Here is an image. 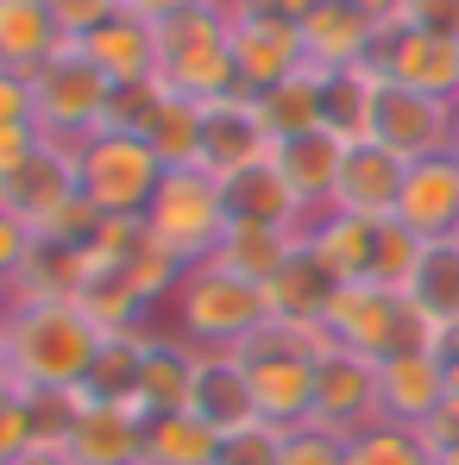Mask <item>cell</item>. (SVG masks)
<instances>
[{"mask_svg": "<svg viewBox=\"0 0 459 465\" xmlns=\"http://www.w3.org/2000/svg\"><path fill=\"white\" fill-rule=\"evenodd\" d=\"M183 258L139 221H107V232L88 245V277H82V309L101 321V333L120 327H152V309H170L183 283Z\"/></svg>", "mask_w": 459, "mask_h": 465, "instance_id": "6da1fadb", "label": "cell"}, {"mask_svg": "<svg viewBox=\"0 0 459 465\" xmlns=\"http://www.w3.org/2000/svg\"><path fill=\"white\" fill-rule=\"evenodd\" d=\"M101 340H107L101 321L82 302H19L0 359L25 396H76L95 371Z\"/></svg>", "mask_w": 459, "mask_h": 465, "instance_id": "7a4b0ae2", "label": "cell"}, {"mask_svg": "<svg viewBox=\"0 0 459 465\" xmlns=\"http://www.w3.org/2000/svg\"><path fill=\"white\" fill-rule=\"evenodd\" d=\"M327 327H308V321H264L233 359L245 365V384L258 396V415L277 421V428H303L314 415V371H321V352H327Z\"/></svg>", "mask_w": 459, "mask_h": 465, "instance_id": "3957f363", "label": "cell"}, {"mask_svg": "<svg viewBox=\"0 0 459 465\" xmlns=\"http://www.w3.org/2000/svg\"><path fill=\"white\" fill-rule=\"evenodd\" d=\"M264 321H271L264 283L239 277L221 258L189 264L183 283H176V296H170V327H176L189 346H202V352H239Z\"/></svg>", "mask_w": 459, "mask_h": 465, "instance_id": "277c9868", "label": "cell"}, {"mask_svg": "<svg viewBox=\"0 0 459 465\" xmlns=\"http://www.w3.org/2000/svg\"><path fill=\"white\" fill-rule=\"evenodd\" d=\"M157 32V88L164 94H189V101H221V94H239V70H233V32L227 13L215 0L176 13L152 25Z\"/></svg>", "mask_w": 459, "mask_h": 465, "instance_id": "5b68a950", "label": "cell"}, {"mask_svg": "<svg viewBox=\"0 0 459 465\" xmlns=\"http://www.w3.org/2000/svg\"><path fill=\"white\" fill-rule=\"evenodd\" d=\"M327 340L346 346V352H365V359H396V352H422L434 346V321L415 309L403 290L390 283H340L334 302L321 314Z\"/></svg>", "mask_w": 459, "mask_h": 465, "instance_id": "8992f818", "label": "cell"}, {"mask_svg": "<svg viewBox=\"0 0 459 465\" xmlns=\"http://www.w3.org/2000/svg\"><path fill=\"white\" fill-rule=\"evenodd\" d=\"M157 183H164V163L145 145V133H88L76 145V189L107 221H139Z\"/></svg>", "mask_w": 459, "mask_h": 465, "instance_id": "52a82bcc", "label": "cell"}, {"mask_svg": "<svg viewBox=\"0 0 459 465\" xmlns=\"http://www.w3.org/2000/svg\"><path fill=\"white\" fill-rule=\"evenodd\" d=\"M145 227H152L183 264H202V258L221 252V239H227V227H233L227 195H221V183H215L208 170H164L152 208H145Z\"/></svg>", "mask_w": 459, "mask_h": 465, "instance_id": "ba28073f", "label": "cell"}, {"mask_svg": "<svg viewBox=\"0 0 459 465\" xmlns=\"http://www.w3.org/2000/svg\"><path fill=\"white\" fill-rule=\"evenodd\" d=\"M107 94H114V82L101 76L76 45H64L57 57H45V64L32 70V120H38L45 139L82 145L88 133H101Z\"/></svg>", "mask_w": 459, "mask_h": 465, "instance_id": "9c48e42d", "label": "cell"}, {"mask_svg": "<svg viewBox=\"0 0 459 465\" xmlns=\"http://www.w3.org/2000/svg\"><path fill=\"white\" fill-rule=\"evenodd\" d=\"M233 32V70H239V94H264L271 82L296 76L308 57H303V32L296 19L277 6V0H258L245 13L227 19Z\"/></svg>", "mask_w": 459, "mask_h": 465, "instance_id": "30bf717a", "label": "cell"}, {"mask_svg": "<svg viewBox=\"0 0 459 465\" xmlns=\"http://www.w3.org/2000/svg\"><path fill=\"white\" fill-rule=\"evenodd\" d=\"M365 64H372L384 82H403V88L459 101V38L422 32V25H409V19H390V25H378V45H372Z\"/></svg>", "mask_w": 459, "mask_h": 465, "instance_id": "8fae6325", "label": "cell"}, {"mask_svg": "<svg viewBox=\"0 0 459 465\" xmlns=\"http://www.w3.org/2000/svg\"><path fill=\"white\" fill-rule=\"evenodd\" d=\"M372 139L390 145L396 157L422 163V157H441L454 145V101L441 94H422V88H403V82L378 76V101H372Z\"/></svg>", "mask_w": 459, "mask_h": 465, "instance_id": "7c38bea8", "label": "cell"}, {"mask_svg": "<svg viewBox=\"0 0 459 465\" xmlns=\"http://www.w3.org/2000/svg\"><path fill=\"white\" fill-rule=\"evenodd\" d=\"M308 421L327 428V434H340V440H353L372 421H384L378 415V359L346 352V346H327L321 352V371H314V415Z\"/></svg>", "mask_w": 459, "mask_h": 465, "instance_id": "4fadbf2b", "label": "cell"}, {"mask_svg": "<svg viewBox=\"0 0 459 465\" xmlns=\"http://www.w3.org/2000/svg\"><path fill=\"white\" fill-rule=\"evenodd\" d=\"M76 195V145H57V139H45L13 176H0V208L19 214L32 232H45Z\"/></svg>", "mask_w": 459, "mask_h": 465, "instance_id": "5bb4252c", "label": "cell"}, {"mask_svg": "<svg viewBox=\"0 0 459 465\" xmlns=\"http://www.w3.org/2000/svg\"><path fill=\"white\" fill-rule=\"evenodd\" d=\"M70 465H145V415L126 402H95L76 390V415L64 434Z\"/></svg>", "mask_w": 459, "mask_h": 465, "instance_id": "9a60e30c", "label": "cell"}, {"mask_svg": "<svg viewBox=\"0 0 459 465\" xmlns=\"http://www.w3.org/2000/svg\"><path fill=\"white\" fill-rule=\"evenodd\" d=\"M403 176H409V157H396L390 145H378V139H353V145H346V163H340L334 214H353V221H396Z\"/></svg>", "mask_w": 459, "mask_h": 465, "instance_id": "2e32d148", "label": "cell"}, {"mask_svg": "<svg viewBox=\"0 0 459 465\" xmlns=\"http://www.w3.org/2000/svg\"><path fill=\"white\" fill-rule=\"evenodd\" d=\"M346 145H353V139H340V133H327V126H321V133H296V139H277V145H271V163H277L284 189L296 195L303 221H314V214H327V208H334Z\"/></svg>", "mask_w": 459, "mask_h": 465, "instance_id": "e0dca14e", "label": "cell"}, {"mask_svg": "<svg viewBox=\"0 0 459 465\" xmlns=\"http://www.w3.org/2000/svg\"><path fill=\"white\" fill-rule=\"evenodd\" d=\"M264 157H271V133H264L252 94H221V101L202 107V163L195 170H208L215 183H227L233 170L264 163Z\"/></svg>", "mask_w": 459, "mask_h": 465, "instance_id": "ac0fdd59", "label": "cell"}, {"mask_svg": "<svg viewBox=\"0 0 459 465\" xmlns=\"http://www.w3.org/2000/svg\"><path fill=\"white\" fill-rule=\"evenodd\" d=\"M396 221L415 232V239H459V157L454 152L409 163Z\"/></svg>", "mask_w": 459, "mask_h": 465, "instance_id": "d6986e66", "label": "cell"}, {"mask_svg": "<svg viewBox=\"0 0 459 465\" xmlns=\"http://www.w3.org/2000/svg\"><path fill=\"white\" fill-rule=\"evenodd\" d=\"M195 365H202V346H189L176 327H152V333H145V371H139L133 409H139L145 421L189 409V396H195Z\"/></svg>", "mask_w": 459, "mask_h": 465, "instance_id": "ffe728a7", "label": "cell"}, {"mask_svg": "<svg viewBox=\"0 0 459 465\" xmlns=\"http://www.w3.org/2000/svg\"><path fill=\"white\" fill-rule=\"evenodd\" d=\"M296 32H303V57L314 70H353L378 45V19H365L346 0H314L303 19H296Z\"/></svg>", "mask_w": 459, "mask_h": 465, "instance_id": "44dd1931", "label": "cell"}, {"mask_svg": "<svg viewBox=\"0 0 459 465\" xmlns=\"http://www.w3.org/2000/svg\"><path fill=\"white\" fill-rule=\"evenodd\" d=\"M441 402H447V371H441L434 346H422V352H396V359H384V365H378V415H384V421L422 428Z\"/></svg>", "mask_w": 459, "mask_h": 465, "instance_id": "7402d4cb", "label": "cell"}, {"mask_svg": "<svg viewBox=\"0 0 459 465\" xmlns=\"http://www.w3.org/2000/svg\"><path fill=\"white\" fill-rule=\"evenodd\" d=\"M70 45L107 82H152V70H157V32L145 19H133V13H107L95 32H82Z\"/></svg>", "mask_w": 459, "mask_h": 465, "instance_id": "603a6c76", "label": "cell"}, {"mask_svg": "<svg viewBox=\"0 0 459 465\" xmlns=\"http://www.w3.org/2000/svg\"><path fill=\"white\" fill-rule=\"evenodd\" d=\"M372 245H378V221H353L334 208L303 227V252L334 283H372Z\"/></svg>", "mask_w": 459, "mask_h": 465, "instance_id": "cb8c5ba5", "label": "cell"}, {"mask_svg": "<svg viewBox=\"0 0 459 465\" xmlns=\"http://www.w3.org/2000/svg\"><path fill=\"white\" fill-rule=\"evenodd\" d=\"M189 409H195L215 434H233V428L264 421V415H258V396H252V384H245V365H239L233 352H202Z\"/></svg>", "mask_w": 459, "mask_h": 465, "instance_id": "d4e9b609", "label": "cell"}, {"mask_svg": "<svg viewBox=\"0 0 459 465\" xmlns=\"http://www.w3.org/2000/svg\"><path fill=\"white\" fill-rule=\"evenodd\" d=\"M252 107L264 120L271 145L277 139H296V133H321L327 126V70L303 64L296 76H284V82H271L264 94H252Z\"/></svg>", "mask_w": 459, "mask_h": 465, "instance_id": "484cf974", "label": "cell"}, {"mask_svg": "<svg viewBox=\"0 0 459 465\" xmlns=\"http://www.w3.org/2000/svg\"><path fill=\"white\" fill-rule=\"evenodd\" d=\"M221 195H227V221H239V227H296V232L308 227L303 208H296V195L284 189V176H277L271 157L233 170L227 183H221Z\"/></svg>", "mask_w": 459, "mask_h": 465, "instance_id": "4316f807", "label": "cell"}, {"mask_svg": "<svg viewBox=\"0 0 459 465\" xmlns=\"http://www.w3.org/2000/svg\"><path fill=\"white\" fill-rule=\"evenodd\" d=\"M70 38L51 13V0H0V70L32 76L45 57H57Z\"/></svg>", "mask_w": 459, "mask_h": 465, "instance_id": "83f0119b", "label": "cell"}, {"mask_svg": "<svg viewBox=\"0 0 459 465\" xmlns=\"http://www.w3.org/2000/svg\"><path fill=\"white\" fill-rule=\"evenodd\" d=\"M403 296L428 314L434 327L459 321V239H428V245H422V258H415Z\"/></svg>", "mask_w": 459, "mask_h": 465, "instance_id": "f1b7e54d", "label": "cell"}, {"mask_svg": "<svg viewBox=\"0 0 459 465\" xmlns=\"http://www.w3.org/2000/svg\"><path fill=\"white\" fill-rule=\"evenodd\" d=\"M334 277L308 258V252H296L271 283H264V309H271V321H308V327H321V314H327V302H334Z\"/></svg>", "mask_w": 459, "mask_h": 465, "instance_id": "f546056e", "label": "cell"}, {"mask_svg": "<svg viewBox=\"0 0 459 465\" xmlns=\"http://www.w3.org/2000/svg\"><path fill=\"white\" fill-rule=\"evenodd\" d=\"M145 333H152V327H120V333H107L101 352H95V371H88L82 396H95V402H126V409H133L139 371H145Z\"/></svg>", "mask_w": 459, "mask_h": 465, "instance_id": "4dcf8cb0", "label": "cell"}, {"mask_svg": "<svg viewBox=\"0 0 459 465\" xmlns=\"http://www.w3.org/2000/svg\"><path fill=\"white\" fill-rule=\"evenodd\" d=\"M296 252H303V232H296V227H239V221H233L215 258L233 264L239 277H252V283H271Z\"/></svg>", "mask_w": 459, "mask_h": 465, "instance_id": "1f68e13d", "label": "cell"}, {"mask_svg": "<svg viewBox=\"0 0 459 465\" xmlns=\"http://www.w3.org/2000/svg\"><path fill=\"white\" fill-rule=\"evenodd\" d=\"M202 107L208 101H189V94H164L145 126V145L157 152L164 170H195L202 163Z\"/></svg>", "mask_w": 459, "mask_h": 465, "instance_id": "d6a6232c", "label": "cell"}, {"mask_svg": "<svg viewBox=\"0 0 459 465\" xmlns=\"http://www.w3.org/2000/svg\"><path fill=\"white\" fill-rule=\"evenodd\" d=\"M215 447H221V434L195 409L145 421V465H215Z\"/></svg>", "mask_w": 459, "mask_h": 465, "instance_id": "836d02e7", "label": "cell"}, {"mask_svg": "<svg viewBox=\"0 0 459 465\" xmlns=\"http://www.w3.org/2000/svg\"><path fill=\"white\" fill-rule=\"evenodd\" d=\"M372 101H378V70H327V133L340 139H372Z\"/></svg>", "mask_w": 459, "mask_h": 465, "instance_id": "e575fe53", "label": "cell"}, {"mask_svg": "<svg viewBox=\"0 0 459 465\" xmlns=\"http://www.w3.org/2000/svg\"><path fill=\"white\" fill-rule=\"evenodd\" d=\"M346 465H434V447L403 421H372L346 440Z\"/></svg>", "mask_w": 459, "mask_h": 465, "instance_id": "d590c367", "label": "cell"}, {"mask_svg": "<svg viewBox=\"0 0 459 465\" xmlns=\"http://www.w3.org/2000/svg\"><path fill=\"white\" fill-rule=\"evenodd\" d=\"M422 245H428V239H415L403 221H378V245H372V283L403 290V283H409V271H415V258H422Z\"/></svg>", "mask_w": 459, "mask_h": 465, "instance_id": "8d00e7d4", "label": "cell"}, {"mask_svg": "<svg viewBox=\"0 0 459 465\" xmlns=\"http://www.w3.org/2000/svg\"><path fill=\"white\" fill-rule=\"evenodd\" d=\"M157 101H164V88L152 82H114V94H107V114H101V133H145L157 114Z\"/></svg>", "mask_w": 459, "mask_h": 465, "instance_id": "74e56055", "label": "cell"}, {"mask_svg": "<svg viewBox=\"0 0 459 465\" xmlns=\"http://www.w3.org/2000/svg\"><path fill=\"white\" fill-rule=\"evenodd\" d=\"M277 453H284V428L277 421H252V428L221 434L215 465H277Z\"/></svg>", "mask_w": 459, "mask_h": 465, "instance_id": "f35d334b", "label": "cell"}, {"mask_svg": "<svg viewBox=\"0 0 459 465\" xmlns=\"http://www.w3.org/2000/svg\"><path fill=\"white\" fill-rule=\"evenodd\" d=\"M277 465H346V440L327 434V428H314V421L284 428V453H277Z\"/></svg>", "mask_w": 459, "mask_h": 465, "instance_id": "ab89813d", "label": "cell"}, {"mask_svg": "<svg viewBox=\"0 0 459 465\" xmlns=\"http://www.w3.org/2000/svg\"><path fill=\"white\" fill-rule=\"evenodd\" d=\"M32 252H38V232L25 227L19 214H6V208H0V290H13V283H19V271L32 264Z\"/></svg>", "mask_w": 459, "mask_h": 465, "instance_id": "60d3db41", "label": "cell"}, {"mask_svg": "<svg viewBox=\"0 0 459 465\" xmlns=\"http://www.w3.org/2000/svg\"><path fill=\"white\" fill-rule=\"evenodd\" d=\"M6 126H38L32 120V76H19V70H0V133Z\"/></svg>", "mask_w": 459, "mask_h": 465, "instance_id": "b9f144b4", "label": "cell"}, {"mask_svg": "<svg viewBox=\"0 0 459 465\" xmlns=\"http://www.w3.org/2000/svg\"><path fill=\"white\" fill-rule=\"evenodd\" d=\"M396 19H409L422 32H441V38H459V0H403Z\"/></svg>", "mask_w": 459, "mask_h": 465, "instance_id": "7bdbcfd3", "label": "cell"}, {"mask_svg": "<svg viewBox=\"0 0 459 465\" xmlns=\"http://www.w3.org/2000/svg\"><path fill=\"white\" fill-rule=\"evenodd\" d=\"M415 434H422V440H428L434 453L459 447V390H447V402H441V409H434V415H428V421H422Z\"/></svg>", "mask_w": 459, "mask_h": 465, "instance_id": "ee69618b", "label": "cell"}, {"mask_svg": "<svg viewBox=\"0 0 459 465\" xmlns=\"http://www.w3.org/2000/svg\"><path fill=\"white\" fill-rule=\"evenodd\" d=\"M38 145H45V133H38V126H6V133H0V176H13L25 157L38 152Z\"/></svg>", "mask_w": 459, "mask_h": 465, "instance_id": "f6af8a7d", "label": "cell"}, {"mask_svg": "<svg viewBox=\"0 0 459 465\" xmlns=\"http://www.w3.org/2000/svg\"><path fill=\"white\" fill-rule=\"evenodd\" d=\"M189 6H202V0H120V13H133V19H145V25H164V19H176V13H189Z\"/></svg>", "mask_w": 459, "mask_h": 465, "instance_id": "bcb514c9", "label": "cell"}, {"mask_svg": "<svg viewBox=\"0 0 459 465\" xmlns=\"http://www.w3.org/2000/svg\"><path fill=\"white\" fill-rule=\"evenodd\" d=\"M434 359H441V371H447V390H459V321L434 327Z\"/></svg>", "mask_w": 459, "mask_h": 465, "instance_id": "7dc6e473", "label": "cell"}, {"mask_svg": "<svg viewBox=\"0 0 459 465\" xmlns=\"http://www.w3.org/2000/svg\"><path fill=\"white\" fill-rule=\"evenodd\" d=\"M346 6H359L365 19H378V25H390L396 13H403V0H346Z\"/></svg>", "mask_w": 459, "mask_h": 465, "instance_id": "c3c4849f", "label": "cell"}, {"mask_svg": "<svg viewBox=\"0 0 459 465\" xmlns=\"http://www.w3.org/2000/svg\"><path fill=\"white\" fill-rule=\"evenodd\" d=\"M13 465H70V460H64V447H32V453H19Z\"/></svg>", "mask_w": 459, "mask_h": 465, "instance_id": "681fc988", "label": "cell"}, {"mask_svg": "<svg viewBox=\"0 0 459 465\" xmlns=\"http://www.w3.org/2000/svg\"><path fill=\"white\" fill-rule=\"evenodd\" d=\"M13 309H19L13 290H0V346H6V333H13Z\"/></svg>", "mask_w": 459, "mask_h": 465, "instance_id": "f907efd6", "label": "cell"}, {"mask_svg": "<svg viewBox=\"0 0 459 465\" xmlns=\"http://www.w3.org/2000/svg\"><path fill=\"white\" fill-rule=\"evenodd\" d=\"M13 396H19V378H13V371H6V359H0V409H6Z\"/></svg>", "mask_w": 459, "mask_h": 465, "instance_id": "816d5d0a", "label": "cell"}, {"mask_svg": "<svg viewBox=\"0 0 459 465\" xmlns=\"http://www.w3.org/2000/svg\"><path fill=\"white\" fill-rule=\"evenodd\" d=\"M434 465H459V447H447V453H434Z\"/></svg>", "mask_w": 459, "mask_h": 465, "instance_id": "f5cc1de1", "label": "cell"}, {"mask_svg": "<svg viewBox=\"0 0 459 465\" xmlns=\"http://www.w3.org/2000/svg\"><path fill=\"white\" fill-rule=\"evenodd\" d=\"M447 152L459 157V101H454V145H447Z\"/></svg>", "mask_w": 459, "mask_h": 465, "instance_id": "db71d44e", "label": "cell"}]
</instances>
